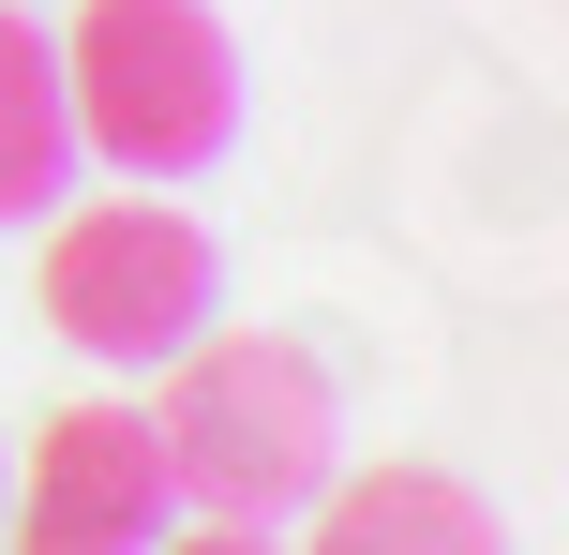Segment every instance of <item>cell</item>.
Masks as SVG:
<instances>
[{"label": "cell", "mask_w": 569, "mask_h": 555, "mask_svg": "<svg viewBox=\"0 0 569 555\" xmlns=\"http://www.w3.org/2000/svg\"><path fill=\"white\" fill-rule=\"evenodd\" d=\"M315 555H510V511L450 466H360L315 480Z\"/></svg>", "instance_id": "obj_5"}, {"label": "cell", "mask_w": 569, "mask_h": 555, "mask_svg": "<svg viewBox=\"0 0 569 555\" xmlns=\"http://www.w3.org/2000/svg\"><path fill=\"white\" fill-rule=\"evenodd\" d=\"M60 106H76V150H106L120 180H196L240 136V30L210 0H76Z\"/></svg>", "instance_id": "obj_2"}, {"label": "cell", "mask_w": 569, "mask_h": 555, "mask_svg": "<svg viewBox=\"0 0 569 555\" xmlns=\"http://www.w3.org/2000/svg\"><path fill=\"white\" fill-rule=\"evenodd\" d=\"M166 480L210 511V526H270V511H315V480L345 466V406H330V360L284 346V330H196L166 360Z\"/></svg>", "instance_id": "obj_1"}, {"label": "cell", "mask_w": 569, "mask_h": 555, "mask_svg": "<svg viewBox=\"0 0 569 555\" xmlns=\"http://www.w3.org/2000/svg\"><path fill=\"white\" fill-rule=\"evenodd\" d=\"M150 555H270L256 526H196V541H150Z\"/></svg>", "instance_id": "obj_7"}, {"label": "cell", "mask_w": 569, "mask_h": 555, "mask_svg": "<svg viewBox=\"0 0 569 555\" xmlns=\"http://www.w3.org/2000/svg\"><path fill=\"white\" fill-rule=\"evenodd\" d=\"M0 496H16V466H0Z\"/></svg>", "instance_id": "obj_8"}, {"label": "cell", "mask_w": 569, "mask_h": 555, "mask_svg": "<svg viewBox=\"0 0 569 555\" xmlns=\"http://www.w3.org/2000/svg\"><path fill=\"white\" fill-rule=\"evenodd\" d=\"M210 316H226V256H210L196 210L106 196V210H60V226H46V330H60V346L150 376V360H180Z\"/></svg>", "instance_id": "obj_3"}, {"label": "cell", "mask_w": 569, "mask_h": 555, "mask_svg": "<svg viewBox=\"0 0 569 555\" xmlns=\"http://www.w3.org/2000/svg\"><path fill=\"white\" fill-rule=\"evenodd\" d=\"M76 196V106H60V30L0 0V226H46Z\"/></svg>", "instance_id": "obj_6"}, {"label": "cell", "mask_w": 569, "mask_h": 555, "mask_svg": "<svg viewBox=\"0 0 569 555\" xmlns=\"http://www.w3.org/2000/svg\"><path fill=\"white\" fill-rule=\"evenodd\" d=\"M180 511L150 406H60L30 420V496H0V555H150Z\"/></svg>", "instance_id": "obj_4"}]
</instances>
